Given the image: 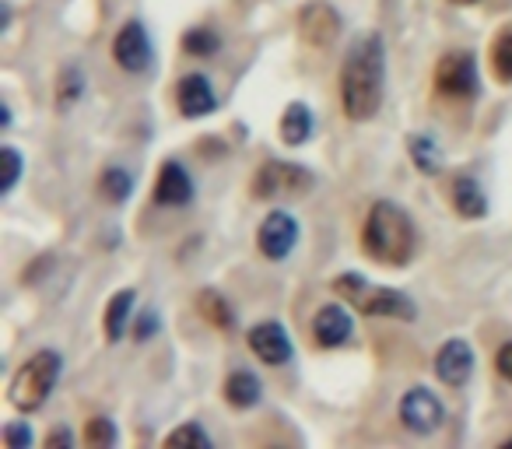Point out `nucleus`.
<instances>
[{
    "label": "nucleus",
    "instance_id": "nucleus-32",
    "mask_svg": "<svg viewBox=\"0 0 512 449\" xmlns=\"http://www.w3.org/2000/svg\"><path fill=\"white\" fill-rule=\"evenodd\" d=\"M71 442H74V435L67 432V428H60V432H57V428H53V432L46 435V446H50V449H57V446H71Z\"/></svg>",
    "mask_w": 512,
    "mask_h": 449
},
{
    "label": "nucleus",
    "instance_id": "nucleus-18",
    "mask_svg": "<svg viewBox=\"0 0 512 449\" xmlns=\"http://www.w3.org/2000/svg\"><path fill=\"white\" fill-rule=\"evenodd\" d=\"M260 390H264V386H260V379H256L253 372H246V369L232 372V376H228V383H225L228 404L239 407V411H246V407L260 404Z\"/></svg>",
    "mask_w": 512,
    "mask_h": 449
},
{
    "label": "nucleus",
    "instance_id": "nucleus-19",
    "mask_svg": "<svg viewBox=\"0 0 512 449\" xmlns=\"http://www.w3.org/2000/svg\"><path fill=\"white\" fill-rule=\"evenodd\" d=\"M137 295L130 292V288H123V292H116L113 299H109L106 306V320H102V327H106V337L109 341H120L123 330H127V320H130V309H134Z\"/></svg>",
    "mask_w": 512,
    "mask_h": 449
},
{
    "label": "nucleus",
    "instance_id": "nucleus-3",
    "mask_svg": "<svg viewBox=\"0 0 512 449\" xmlns=\"http://www.w3.org/2000/svg\"><path fill=\"white\" fill-rule=\"evenodd\" d=\"M330 285H334V292L341 295L344 302H351V306L365 316H390V320H407V323L418 316L414 302L407 299L404 292H397V288L369 285L362 274H341V278H334Z\"/></svg>",
    "mask_w": 512,
    "mask_h": 449
},
{
    "label": "nucleus",
    "instance_id": "nucleus-20",
    "mask_svg": "<svg viewBox=\"0 0 512 449\" xmlns=\"http://www.w3.org/2000/svg\"><path fill=\"white\" fill-rule=\"evenodd\" d=\"M99 190L106 200H113V204H123V200L134 193V176H130L127 169H120V165H109L106 172H102L99 179Z\"/></svg>",
    "mask_w": 512,
    "mask_h": 449
},
{
    "label": "nucleus",
    "instance_id": "nucleus-27",
    "mask_svg": "<svg viewBox=\"0 0 512 449\" xmlns=\"http://www.w3.org/2000/svg\"><path fill=\"white\" fill-rule=\"evenodd\" d=\"M116 442V425L109 418H92L85 428V446H95V449H106Z\"/></svg>",
    "mask_w": 512,
    "mask_h": 449
},
{
    "label": "nucleus",
    "instance_id": "nucleus-12",
    "mask_svg": "<svg viewBox=\"0 0 512 449\" xmlns=\"http://www.w3.org/2000/svg\"><path fill=\"white\" fill-rule=\"evenodd\" d=\"M299 29L309 46H320L323 50V46L334 43L337 32H341V15L330 8L327 0H316V4H309V8L299 15Z\"/></svg>",
    "mask_w": 512,
    "mask_h": 449
},
{
    "label": "nucleus",
    "instance_id": "nucleus-23",
    "mask_svg": "<svg viewBox=\"0 0 512 449\" xmlns=\"http://www.w3.org/2000/svg\"><path fill=\"white\" fill-rule=\"evenodd\" d=\"M85 71H81V67H64V71H60V81H57V106L60 109H71L74 102L81 99V95H85Z\"/></svg>",
    "mask_w": 512,
    "mask_h": 449
},
{
    "label": "nucleus",
    "instance_id": "nucleus-33",
    "mask_svg": "<svg viewBox=\"0 0 512 449\" xmlns=\"http://www.w3.org/2000/svg\"><path fill=\"white\" fill-rule=\"evenodd\" d=\"M449 4H477V0H449Z\"/></svg>",
    "mask_w": 512,
    "mask_h": 449
},
{
    "label": "nucleus",
    "instance_id": "nucleus-8",
    "mask_svg": "<svg viewBox=\"0 0 512 449\" xmlns=\"http://www.w3.org/2000/svg\"><path fill=\"white\" fill-rule=\"evenodd\" d=\"M295 243H299V221L288 211H271L256 232V246L267 260H285L295 250Z\"/></svg>",
    "mask_w": 512,
    "mask_h": 449
},
{
    "label": "nucleus",
    "instance_id": "nucleus-30",
    "mask_svg": "<svg viewBox=\"0 0 512 449\" xmlns=\"http://www.w3.org/2000/svg\"><path fill=\"white\" fill-rule=\"evenodd\" d=\"M155 334H158V313L155 309H141V316L134 323V337L137 341H151Z\"/></svg>",
    "mask_w": 512,
    "mask_h": 449
},
{
    "label": "nucleus",
    "instance_id": "nucleus-22",
    "mask_svg": "<svg viewBox=\"0 0 512 449\" xmlns=\"http://www.w3.org/2000/svg\"><path fill=\"white\" fill-rule=\"evenodd\" d=\"M407 151H411V162L418 165L425 176H435L439 172V148L428 134H414L407 137Z\"/></svg>",
    "mask_w": 512,
    "mask_h": 449
},
{
    "label": "nucleus",
    "instance_id": "nucleus-14",
    "mask_svg": "<svg viewBox=\"0 0 512 449\" xmlns=\"http://www.w3.org/2000/svg\"><path fill=\"white\" fill-rule=\"evenodd\" d=\"M355 334V323H351L348 309L341 306H320L313 320V337L320 348H344Z\"/></svg>",
    "mask_w": 512,
    "mask_h": 449
},
{
    "label": "nucleus",
    "instance_id": "nucleus-29",
    "mask_svg": "<svg viewBox=\"0 0 512 449\" xmlns=\"http://www.w3.org/2000/svg\"><path fill=\"white\" fill-rule=\"evenodd\" d=\"M4 446L8 449H29L32 446V428L25 421H11L4 425Z\"/></svg>",
    "mask_w": 512,
    "mask_h": 449
},
{
    "label": "nucleus",
    "instance_id": "nucleus-5",
    "mask_svg": "<svg viewBox=\"0 0 512 449\" xmlns=\"http://www.w3.org/2000/svg\"><path fill=\"white\" fill-rule=\"evenodd\" d=\"M313 172L299 162H264L253 179V197L274 200V197H299L313 190Z\"/></svg>",
    "mask_w": 512,
    "mask_h": 449
},
{
    "label": "nucleus",
    "instance_id": "nucleus-31",
    "mask_svg": "<svg viewBox=\"0 0 512 449\" xmlns=\"http://www.w3.org/2000/svg\"><path fill=\"white\" fill-rule=\"evenodd\" d=\"M495 369H498V376L512 383V344H505V348L495 355Z\"/></svg>",
    "mask_w": 512,
    "mask_h": 449
},
{
    "label": "nucleus",
    "instance_id": "nucleus-11",
    "mask_svg": "<svg viewBox=\"0 0 512 449\" xmlns=\"http://www.w3.org/2000/svg\"><path fill=\"white\" fill-rule=\"evenodd\" d=\"M435 376L446 386H453V390H460L474 376V351H470V344L460 341V337L442 344L439 355H435Z\"/></svg>",
    "mask_w": 512,
    "mask_h": 449
},
{
    "label": "nucleus",
    "instance_id": "nucleus-10",
    "mask_svg": "<svg viewBox=\"0 0 512 449\" xmlns=\"http://www.w3.org/2000/svg\"><path fill=\"white\" fill-rule=\"evenodd\" d=\"M249 351H253L256 358L264 365H285L292 362L295 348H292V337H288V330L281 327V323L267 320V323H256L253 330H249Z\"/></svg>",
    "mask_w": 512,
    "mask_h": 449
},
{
    "label": "nucleus",
    "instance_id": "nucleus-25",
    "mask_svg": "<svg viewBox=\"0 0 512 449\" xmlns=\"http://www.w3.org/2000/svg\"><path fill=\"white\" fill-rule=\"evenodd\" d=\"M165 446H211V435H207L197 421H186L176 432L165 435Z\"/></svg>",
    "mask_w": 512,
    "mask_h": 449
},
{
    "label": "nucleus",
    "instance_id": "nucleus-16",
    "mask_svg": "<svg viewBox=\"0 0 512 449\" xmlns=\"http://www.w3.org/2000/svg\"><path fill=\"white\" fill-rule=\"evenodd\" d=\"M453 207L463 214V218H484L488 200H484V190L474 176H456L453 179Z\"/></svg>",
    "mask_w": 512,
    "mask_h": 449
},
{
    "label": "nucleus",
    "instance_id": "nucleus-9",
    "mask_svg": "<svg viewBox=\"0 0 512 449\" xmlns=\"http://www.w3.org/2000/svg\"><path fill=\"white\" fill-rule=\"evenodd\" d=\"M151 39L141 22H127L113 39V57L127 74H141L151 67Z\"/></svg>",
    "mask_w": 512,
    "mask_h": 449
},
{
    "label": "nucleus",
    "instance_id": "nucleus-17",
    "mask_svg": "<svg viewBox=\"0 0 512 449\" xmlns=\"http://www.w3.org/2000/svg\"><path fill=\"white\" fill-rule=\"evenodd\" d=\"M313 127H316L313 109H309L306 102H292V106L285 109V116H281V137H285V144H292V148L306 144Z\"/></svg>",
    "mask_w": 512,
    "mask_h": 449
},
{
    "label": "nucleus",
    "instance_id": "nucleus-7",
    "mask_svg": "<svg viewBox=\"0 0 512 449\" xmlns=\"http://www.w3.org/2000/svg\"><path fill=\"white\" fill-rule=\"evenodd\" d=\"M442 400L435 397L432 390H425V386H414V390L404 393V400H400V421H404L407 432L414 435H432L442 428Z\"/></svg>",
    "mask_w": 512,
    "mask_h": 449
},
{
    "label": "nucleus",
    "instance_id": "nucleus-15",
    "mask_svg": "<svg viewBox=\"0 0 512 449\" xmlns=\"http://www.w3.org/2000/svg\"><path fill=\"white\" fill-rule=\"evenodd\" d=\"M155 200L162 207H186L193 200V179L179 162H165L155 183Z\"/></svg>",
    "mask_w": 512,
    "mask_h": 449
},
{
    "label": "nucleus",
    "instance_id": "nucleus-24",
    "mask_svg": "<svg viewBox=\"0 0 512 449\" xmlns=\"http://www.w3.org/2000/svg\"><path fill=\"white\" fill-rule=\"evenodd\" d=\"M183 50L190 53V57H214V53L221 50V39H218V32L214 29H190L183 36Z\"/></svg>",
    "mask_w": 512,
    "mask_h": 449
},
{
    "label": "nucleus",
    "instance_id": "nucleus-28",
    "mask_svg": "<svg viewBox=\"0 0 512 449\" xmlns=\"http://www.w3.org/2000/svg\"><path fill=\"white\" fill-rule=\"evenodd\" d=\"M22 169H25V162H22V155H18L15 148H4V176H0V193H11L18 186V179H22Z\"/></svg>",
    "mask_w": 512,
    "mask_h": 449
},
{
    "label": "nucleus",
    "instance_id": "nucleus-13",
    "mask_svg": "<svg viewBox=\"0 0 512 449\" xmlns=\"http://www.w3.org/2000/svg\"><path fill=\"white\" fill-rule=\"evenodd\" d=\"M176 102H179V113L197 120V116H211L214 106H218V95H214L211 81L204 74H186L176 88Z\"/></svg>",
    "mask_w": 512,
    "mask_h": 449
},
{
    "label": "nucleus",
    "instance_id": "nucleus-6",
    "mask_svg": "<svg viewBox=\"0 0 512 449\" xmlns=\"http://www.w3.org/2000/svg\"><path fill=\"white\" fill-rule=\"evenodd\" d=\"M481 81H477V60L470 50H456L446 53L435 67V92L442 99H453V102H467L477 95Z\"/></svg>",
    "mask_w": 512,
    "mask_h": 449
},
{
    "label": "nucleus",
    "instance_id": "nucleus-2",
    "mask_svg": "<svg viewBox=\"0 0 512 449\" xmlns=\"http://www.w3.org/2000/svg\"><path fill=\"white\" fill-rule=\"evenodd\" d=\"M362 246H365V253L383 267L411 264L414 246H418L414 221L407 218L404 207L390 204V200H379V204H372L369 218H365Z\"/></svg>",
    "mask_w": 512,
    "mask_h": 449
},
{
    "label": "nucleus",
    "instance_id": "nucleus-26",
    "mask_svg": "<svg viewBox=\"0 0 512 449\" xmlns=\"http://www.w3.org/2000/svg\"><path fill=\"white\" fill-rule=\"evenodd\" d=\"M491 67L502 81H512V32L495 39V50H491Z\"/></svg>",
    "mask_w": 512,
    "mask_h": 449
},
{
    "label": "nucleus",
    "instance_id": "nucleus-1",
    "mask_svg": "<svg viewBox=\"0 0 512 449\" xmlns=\"http://www.w3.org/2000/svg\"><path fill=\"white\" fill-rule=\"evenodd\" d=\"M386 95V46L376 32L355 39L341 67V106L355 123L372 120Z\"/></svg>",
    "mask_w": 512,
    "mask_h": 449
},
{
    "label": "nucleus",
    "instance_id": "nucleus-4",
    "mask_svg": "<svg viewBox=\"0 0 512 449\" xmlns=\"http://www.w3.org/2000/svg\"><path fill=\"white\" fill-rule=\"evenodd\" d=\"M60 369H64V358H60L57 351H50V348L36 351V355L15 372V379H11V390H8L11 404H15L18 411H39V407L46 404V397L53 393V386H57Z\"/></svg>",
    "mask_w": 512,
    "mask_h": 449
},
{
    "label": "nucleus",
    "instance_id": "nucleus-21",
    "mask_svg": "<svg viewBox=\"0 0 512 449\" xmlns=\"http://www.w3.org/2000/svg\"><path fill=\"white\" fill-rule=\"evenodd\" d=\"M197 309H200V313H204L207 320H211L218 330H232V327H235V313H232V306H228L225 295H218V292H200Z\"/></svg>",
    "mask_w": 512,
    "mask_h": 449
}]
</instances>
